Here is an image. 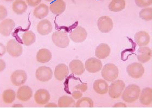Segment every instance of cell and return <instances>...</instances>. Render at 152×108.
<instances>
[{"instance_id":"cell-1","label":"cell","mask_w":152,"mask_h":108,"mask_svg":"<svg viewBox=\"0 0 152 108\" xmlns=\"http://www.w3.org/2000/svg\"><path fill=\"white\" fill-rule=\"evenodd\" d=\"M140 92V88L138 86L134 84L130 85L126 87L123 92L122 99L127 102H133L138 98Z\"/></svg>"},{"instance_id":"cell-2","label":"cell","mask_w":152,"mask_h":108,"mask_svg":"<svg viewBox=\"0 0 152 108\" xmlns=\"http://www.w3.org/2000/svg\"><path fill=\"white\" fill-rule=\"evenodd\" d=\"M118 69L117 67L112 63H108L105 64L101 72L103 78L109 82L116 79L118 77Z\"/></svg>"},{"instance_id":"cell-3","label":"cell","mask_w":152,"mask_h":108,"mask_svg":"<svg viewBox=\"0 0 152 108\" xmlns=\"http://www.w3.org/2000/svg\"><path fill=\"white\" fill-rule=\"evenodd\" d=\"M125 86L124 82L121 80H117L113 81L109 87V94L112 98L119 97Z\"/></svg>"},{"instance_id":"cell-4","label":"cell","mask_w":152,"mask_h":108,"mask_svg":"<svg viewBox=\"0 0 152 108\" xmlns=\"http://www.w3.org/2000/svg\"><path fill=\"white\" fill-rule=\"evenodd\" d=\"M52 40L57 46L65 48L69 43V39L66 33L62 31H56L52 35Z\"/></svg>"},{"instance_id":"cell-5","label":"cell","mask_w":152,"mask_h":108,"mask_svg":"<svg viewBox=\"0 0 152 108\" xmlns=\"http://www.w3.org/2000/svg\"><path fill=\"white\" fill-rule=\"evenodd\" d=\"M128 75L135 79L142 77L144 72V69L142 64L138 62H134L129 64L126 68Z\"/></svg>"},{"instance_id":"cell-6","label":"cell","mask_w":152,"mask_h":108,"mask_svg":"<svg viewBox=\"0 0 152 108\" xmlns=\"http://www.w3.org/2000/svg\"><path fill=\"white\" fill-rule=\"evenodd\" d=\"M113 25L111 19L107 16L100 17L97 21L99 30L103 33H107L110 31L113 28Z\"/></svg>"},{"instance_id":"cell-7","label":"cell","mask_w":152,"mask_h":108,"mask_svg":"<svg viewBox=\"0 0 152 108\" xmlns=\"http://www.w3.org/2000/svg\"><path fill=\"white\" fill-rule=\"evenodd\" d=\"M35 75L37 79L41 82H46L50 80L52 76L51 69L45 66H40L37 70Z\"/></svg>"},{"instance_id":"cell-8","label":"cell","mask_w":152,"mask_h":108,"mask_svg":"<svg viewBox=\"0 0 152 108\" xmlns=\"http://www.w3.org/2000/svg\"><path fill=\"white\" fill-rule=\"evenodd\" d=\"M6 48L8 53L13 57H19L22 53V46L14 39L10 40L7 42Z\"/></svg>"},{"instance_id":"cell-9","label":"cell","mask_w":152,"mask_h":108,"mask_svg":"<svg viewBox=\"0 0 152 108\" xmlns=\"http://www.w3.org/2000/svg\"><path fill=\"white\" fill-rule=\"evenodd\" d=\"M87 35L85 29L81 26H78L70 32L69 37L74 42H81L85 40Z\"/></svg>"},{"instance_id":"cell-10","label":"cell","mask_w":152,"mask_h":108,"mask_svg":"<svg viewBox=\"0 0 152 108\" xmlns=\"http://www.w3.org/2000/svg\"><path fill=\"white\" fill-rule=\"evenodd\" d=\"M85 66L86 69L88 72L95 73L101 70L102 64L100 60L95 57H92L86 61Z\"/></svg>"},{"instance_id":"cell-11","label":"cell","mask_w":152,"mask_h":108,"mask_svg":"<svg viewBox=\"0 0 152 108\" xmlns=\"http://www.w3.org/2000/svg\"><path fill=\"white\" fill-rule=\"evenodd\" d=\"M27 77V75L24 71L17 70L12 74L11 80L14 85L16 86H20L25 83Z\"/></svg>"},{"instance_id":"cell-12","label":"cell","mask_w":152,"mask_h":108,"mask_svg":"<svg viewBox=\"0 0 152 108\" xmlns=\"http://www.w3.org/2000/svg\"><path fill=\"white\" fill-rule=\"evenodd\" d=\"M50 98L48 91L44 89L37 90L35 92L34 98L36 102L39 105H44L47 103Z\"/></svg>"},{"instance_id":"cell-13","label":"cell","mask_w":152,"mask_h":108,"mask_svg":"<svg viewBox=\"0 0 152 108\" xmlns=\"http://www.w3.org/2000/svg\"><path fill=\"white\" fill-rule=\"evenodd\" d=\"M151 50L149 47H140L137 51V58L140 62L145 63L151 59Z\"/></svg>"},{"instance_id":"cell-14","label":"cell","mask_w":152,"mask_h":108,"mask_svg":"<svg viewBox=\"0 0 152 108\" xmlns=\"http://www.w3.org/2000/svg\"><path fill=\"white\" fill-rule=\"evenodd\" d=\"M15 25L14 21L10 19L4 20L0 25V32L3 36H9Z\"/></svg>"},{"instance_id":"cell-15","label":"cell","mask_w":152,"mask_h":108,"mask_svg":"<svg viewBox=\"0 0 152 108\" xmlns=\"http://www.w3.org/2000/svg\"><path fill=\"white\" fill-rule=\"evenodd\" d=\"M32 91L28 86L24 85L20 87L17 92V98L19 100L25 101L29 100L32 96Z\"/></svg>"},{"instance_id":"cell-16","label":"cell","mask_w":152,"mask_h":108,"mask_svg":"<svg viewBox=\"0 0 152 108\" xmlns=\"http://www.w3.org/2000/svg\"><path fill=\"white\" fill-rule=\"evenodd\" d=\"M69 74V70L67 66L64 64H60L56 67L54 71V75L56 79L62 81Z\"/></svg>"},{"instance_id":"cell-17","label":"cell","mask_w":152,"mask_h":108,"mask_svg":"<svg viewBox=\"0 0 152 108\" xmlns=\"http://www.w3.org/2000/svg\"><path fill=\"white\" fill-rule=\"evenodd\" d=\"M134 40L138 46H142L148 44L150 41V38L147 32L143 31H140L135 33Z\"/></svg>"},{"instance_id":"cell-18","label":"cell","mask_w":152,"mask_h":108,"mask_svg":"<svg viewBox=\"0 0 152 108\" xmlns=\"http://www.w3.org/2000/svg\"><path fill=\"white\" fill-rule=\"evenodd\" d=\"M111 52V49L109 46L105 43H101L96 48L95 55L98 58L104 59L107 57Z\"/></svg>"},{"instance_id":"cell-19","label":"cell","mask_w":152,"mask_h":108,"mask_svg":"<svg viewBox=\"0 0 152 108\" xmlns=\"http://www.w3.org/2000/svg\"><path fill=\"white\" fill-rule=\"evenodd\" d=\"M71 71L77 75H81L84 72L85 69L82 62L79 59L72 60L69 64Z\"/></svg>"},{"instance_id":"cell-20","label":"cell","mask_w":152,"mask_h":108,"mask_svg":"<svg viewBox=\"0 0 152 108\" xmlns=\"http://www.w3.org/2000/svg\"><path fill=\"white\" fill-rule=\"evenodd\" d=\"M93 89L97 93L101 94H105L108 90L109 85L108 83L102 79L95 80L93 84Z\"/></svg>"},{"instance_id":"cell-21","label":"cell","mask_w":152,"mask_h":108,"mask_svg":"<svg viewBox=\"0 0 152 108\" xmlns=\"http://www.w3.org/2000/svg\"><path fill=\"white\" fill-rule=\"evenodd\" d=\"M52 28L51 23L47 20L41 21L37 26L38 33L43 35H46L51 33L52 30Z\"/></svg>"},{"instance_id":"cell-22","label":"cell","mask_w":152,"mask_h":108,"mask_svg":"<svg viewBox=\"0 0 152 108\" xmlns=\"http://www.w3.org/2000/svg\"><path fill=\"white\" fill-rule=\"evenodd\" d=\"M66 5L63 0H57L52 3L50 6L51 12L55 14L60 15L65 10Z\"/></svg>"},{"instance_id":"cell-23","label":"cell","mask_w":152,"mask_h":108,"mask_svg":"<svg viewBox=\"0 0 152 108\" xmlns=\"http://www.w3.org/2000/svg\"><path fill=\"white\" fill-rule=\"evenodd\" d=\"M139 100L142 105H148L152 103V89L146 87L143 89L140 95Z\"/></svg>"},{"instance_id":"cell-24","label":"cell","mask_w":152,"mask_h":108,"mask_svg":"<svg viewBox=\"0 0 152 108\" xmlns=\"http://www.w3.org/2000/svg\"><path fill=\"white\" fill-rule=\"evenodd\" d=\"M49 11L48 6L42 3L35 8L33 10V14L36 18L42 19L48 15Z\"/></svg>"},{"instance_id":"cell-25","label":"cell","mask_w":152,"mask_h":108,"mask_svg":"<svg viewBox=\"0 0 152 108\" xmlns=\"http://www.w3.org/2000/svg\"><path fill=\"white\" fill-rule=\"evenodd\" d=\"M52 58V54L48 49H42L39 50L36 55L37 61L41 63L48 62Z\"/></svg>"},{"instance_id":"cell-26","label":"cell","mask_w":152,"mask_h":108,"mask_svg":"<svg viewBox=\"0 0 152 108\" xmlns=\"http://www.w3.org/2000/svg\"><path fill=\"white\" fill-rule=\"evenodd\" d=\"M13 11L18 14H22L26 11L27 5L25 2L22 0H16L12 5Z\"/></svg>"},{"instance_id":"cell-27","label":"cell","mask_w":152,"mask_h":108,"mask_svg":"<svg viewBox=\"0 0 152 108\" xmlns=\"http://www.w3.org/2000/svg\"><path fill=\"white\" fill-rule=\"evenodd\" d=\"M75 102L71 97L63 96L60 97L58 100V105L60 107H74Z\"/></svg>"},{"instance_id":"cell-28","label":"cell","mask_w":152,"mask_h":108,"mask_svg":"<svg viewBox=\"0 0 152 108\" xmlns=\"http://www.w3.org/2000/svg\"><path fill=\"white\" fill-rule=\"evenodd\" d=\"M126 3L124 0H113L109 5V10L111 11L117 12L121 11L125 7Z\"/></svg>"},{"instance_id":"cell-29","label":"cell","mask_w":152,"mask_h":108,"mask_svg":"<svg viewBox=\"0 0 152 108\" xmlns=\"http://www.w3.org/2000/svg\"><path fill=\"white\" fill-rule=\"evenodd\" d=\"M35 34L30 31L25 32L22 37V40L23 44L26 46L32 44L35 42Z\"/></svg>"},{"instance_id":"cell-30","label":"cell","mask_w":152,"mask_h":108,"mask_svg":"<svg viewBox=\"0 0 152 108\" xmlns=\"http://www.w3.org/2000/svg\"><path fill=\"white\" fill-rule=\"evenodd\" d=\"M16 94L15 92L11 89H8L4 91L2 94L3 101L6 103H12L15 100Z\"/></svg>"},{"instance_id":"cell-31","label":"cell","mask_w":152,"mask_h":108,"mask_svg":"<svg viewBox=\"0 0 152 108\" xmlns=\"http://www.w3.org/2000/svg\"><path fill=\"white\" fill-rule=\"evenodd\" d=\"M93 102L90 98L87 97L82 98L77 101L76 107H93Z\"/></svg>"},{"instance_id":"cell-32","label":"cell","mask_w":152,"mask_h":108,"mask_svg":"<svg viewBox=\"0 0 152 108\" xmlns=\"http://www.w3.org/2000/svg\"><path fill=\"white\" fill-rule=\"evenodd\" d=\"M139 16L142 19L146 21L152 19V8L148 7L142 9L139 12Z\"/></svg>"},{"instance_id":"cell-33","label":"cell","mask_w":152,"mask_h":108,"mask_svg":"<svg viewBox=\"0 0 152 108\" xmlns=\"http://www.w3.org/2000/svg\"><path fill=\"white\" fill-rule=\"evenodd\" d=\"M136 4L140 7H145L148 6L151 4L152 0H135Z\"/></svg>"},{"instance_id":"cell-34","label":"cell","mask_w":152,"mask_h":108,"mask_svg":"<svg viewBox=\"0 0 152 108\" xmlns=\"http://www.w3.org/2000/svg\"><path fill=\"white\" fill-rule=\"evenodd\" d=\"M0 20H1L5 17L7 14V12L5 8L3 5L0 6Z\"/></svg>"},{"instance_id":"cell-35","label":"cell","mask_w":152,"mask_h":108,"mask_svg":"<svg viewBox=\"0 0 152 108\" xmlns=\"http://www.w3.org/2000/svg\"><path fill=\"white\" fill-rule=\"evenodd\" d=\"M41 0H26L28 4L31 6H35L39 4L41 2Z\"/></svg>"},{"instance_id":"cell-36","label":"cell","mask_w":152,"mask_h":108,"mask_svg":"<svg viewBox=\"0 0 152 108\" xmlns=\"http://www.w3.org/2000/svg\"><path fill=\"white\" fill-rule=\"evenodd\" d=\"M72 96L75 99H77L82 96V94L80 92L75 91L73 93Z\"/></svg>"},{"instance_id":"cell-37","label":"cell","mask_w":152,"mask_h":108,"mask_svg":"<svg viewBox=\"0 0 152 108\" xmlns=\"http://www.w3.org/2000/svg\"><path fill=\"white\" fill-rule=\"evenodd\" d=\"M76 88L80 89L82 92H84L87 90V86L85 84L78 85V86H77Z\"/></svg>"},{"instance_id":"cell-38","label":"cell","mask_w":152,"mask_h":108,"mask_svg":"<svg viewBox=\"0 0 152 108\" xmlns=\"http://www.w3.org/2000/svg\"><path fill=\"white\" fill-rule=\"evenodd\" d=\"M126 104L124 103H116L114 105L113 107H126Z\"/></svg>"},{"instance_id":"cell-39","label":"cell","mask_w":152,"mask_h":108,"mask_svg":"<svg viewBox=\"0 0 152 108\" xmlns=\"http://www.w3.org/2000/svg\"><path fill=\"white\" fill-rule=\"evenodd\" d=\"M50 104H48V105H47L46 106H45V107H57V105H56V104H54V103H52H52H50Z\"/></svg>"}]
</instances>
